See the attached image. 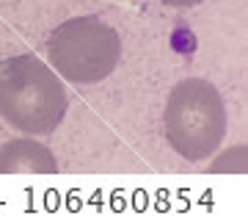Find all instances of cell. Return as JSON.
Wrapping results in <instances>:
<instances>
[{
	"mask_svg": "<svg viewBox=\"0 0 248 224\" xmlns=\"http://www.w3.org/2000/svg\"><path fill=\"white\" fill-rule=\"evenodd\" d=\"M163 122L174 153L190 163L207 161L226 136V108L221 91L204 78L179 81L169 94Z\"/></svg>",
	"mask_w": 248,
	"mask_h": 224,
	"instance_id": "7a4b0ae2",
	"label": "cell"
},
{
	"mask_svg": "<svg viewBox=\"0 0 248 224\" xmlns=\"http://www.w3.org/2000/svg\"><path fill=\"white\" fill-rule=\"evenodd\" d=\"M58 161L42 141L14 138L0 147V174H55Z\"/></svg>",
	"mask_w": 248,
	"mask_h": 224,
	"instance_id": "277c9868",
	"label": "cell"
},
{
	"mask_svg": "<svg viewBox=\"0 0 248 224\" xmlns=\"http://www.w3.org/2000/svg\"><path fill=\"white\" fill-rule=\"evenodd\" d=\"M69 97L58 72L39 55H11L0 61V117L28 136L53 133L63 122Z\"/></svg>",
	"mask_w": 248,
	"mask_h": 224,
	"instance_id": "6da1fadb",
	"label": "cell"
},
{
	"mask_svg": "<svg viewBox=\"0 0 248 224\" xmlns=\"http://www.w3.org/2000/svg\"><path fill=\"white\" fill-rule=\"evenodd\" d=\"M166 6H174V9H190V6H199L202 0H163Z\"/></svg>",
	"mask_w": 248,
	"mask_h": 224,
	"instance_id": "5b68a950",
	"label": "cell"
},
{
	"mask_svg": "<svg viewBox=\"0 0 248 224\" xmlns=\"http://www.w3.org/2000/svg\"><path fill=\"white\" fill-rule=\"evenodd\" d=\"M55 72L72 83H99L113 75L122 58V39L97 17H72L47 39Z\"/></svg>",
	"mask_w": 248,
	"mask_h": 224,
	"instance_id": "3957f363",
	"label": "cell"
}]
</instances>
